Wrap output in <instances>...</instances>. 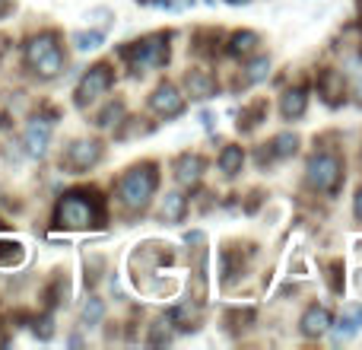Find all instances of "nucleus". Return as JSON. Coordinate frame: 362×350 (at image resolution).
Segmentation results:
<instances>
[{"mask_svg":"<svg viewBox=\"0 0 362 350\" xmlns=\"http://www.w3.org/2000/svg\"><path fill=\"white\" fill-rule=\"evenodd\" d=\"M156 188H159L156 166H153V163H140V166H134V169H127L124 175H121L118 198H121V204H124L131 213H140V210H146V207H150Z\"/></svg>","mask_w":362,"mask_h":350,"instance_id":"obj_3","label":"nucleus"},{"mask_svg":"<svg viewBox=\"0 0 362 350\" xmlns=\"http://www.w3.org/2000/svg\"><path fill=\"white\" fill-rule=\"evenodd\" d=\"M105 220V201L95 188L67 191L54 207V226L61 230H93Z\"/></svg>","mask_w":362,"mask_h":350,"instance_id":"obj_1","label":"nucleus"},{"mask_svg":"<svg viewBox=\"0 0 362 350\" xmlns=\"http://www.w3.org/2000/svg\"><path fill=\"white\" fill-rule=\"evenodd\" d=\"M121 57L131 64V74H146L150 67H165L172 57L169 35L165 32H153V35L140 38V42H131L121 51Z\"/></svg>","mask_w":362,"mask_h":350,"instance_id":"obj_4","label":"nucleus"},{"mask_svg":"<svg viewBox=\"0 0 362 350\" xmlns=\"http://www.w3.org/2000/svg\"><path fill=\"white\" fill-rule=\"evenodd\" d=\"M257 42H261V38H257V35H255V32H251V29L232 32V35H229V45H226V51H229L232 57H248L251 51L257 48Z\"/></svg>","mask_w":362,"mask_h":350,"instance_id":"obj_16","label":"nucleus"},{"mask_svg":"<svg viewBox=\"0 0 362 350\" xmlns=\"http://www.w3.org/2000/svg\"><path fill=\"white\" fill-rule=\"evenodd\" d=\"M102 315H105V306H102V300H95V296H93V300L83 306V325H86V328L99 325Z\"/></svg>","mask_w":362,"mask_h":350,"instance_id":"obj_26","label":"nucleus"},{"mask_svg":"<svg viewBox=\"0 0 362 350\" xmlns=\"http://www.w3.org/2000/svg\"><path fill=\"white\" fill-rule=\"evenodd\" d=\"M353 213H356V220H362V185L356 191V201H353Z\"/></svg>","mask_w":362,"mask_h":350,"instance_id":"obj_30","label":"nucleus"},{"mask_svg":"<svg viewBox=\"0 0 362 350\" xmlns=\"http://www.w3.org/2000/svg\"><path fill=\"white\" fill-rule=\"evenodd\" d=\"M25 261V245L16 239H0V268H19Z\"/></svg>","mask_w":362,"mask_h":350,"instance_id":"obj_17","label":"nucleus"},{"mask_svg":"<svg viewBox=\"0 0 362 350\" xmlns=\"http://www.w3.org/2000/svg\"><path fill=\"white\" fill-rule=\"evenodd\" d=\"M0 226H4V223H0Z\"/></svg>","mask_w":362,"mask_h":350,"instance_id":"obj_37","label":"nucleus"},{"mask_svg":"<svg viewBox=\"0 0 362 350\" xmlns=\"http://www.w3.org/2000/svg\"><path fill=\"white\" fill-rule=\"evenodd\" d=\"M200 121H204V128H213V115H210V112L200 115Z\"/></svg>","mask_w":362,"mask_h":350,"instance_id":"obj_32","label":"nucleus"},{"mask_svg":"<svg viewBox=\"0 0 362 350\" xmlns=\"http://www.w3.org/2000/svg\"><path fill=\"white\" fill-rule=\"evenodd\" d=\"M51 128H54V121L48 118H32L29 125H25V134H23V144H25V153H29L32 159H42L45 150H48L51 144Z\"/></svg>","mask_w":362,"mask_h":350,"instance_id":"obj_9","label":"nucleus"},{"mask_svg":"<svg viewBox=\"0 0 362 350\" xmlns=\"http://www.w3.org/2000/svg\"><path fill=\"white\" fill-rule=\"evenodd\" d=\"M105 42V29H89V32H74V45L80 51H95Z\"/></svg>","mask_w":362,"mask_h":350,"instance_id":"obj_23","label":"nucleus"},{"mask_svg":"<svg viewBox=\"0 0 362 350\" xmlns=\"http://www.w3.org/2000/svg\"><path fill=\"white\" fill-rule=\"evenodd\" d=\"M353 96H356V106L362 108V74L356 77V83H353Z\"/></svg>","mask_w":362,"mask_h":350,"instance_id":"obj_29","label":"nucleus"},{"mask_svg":"<svg viewBox=\"0 0 362 350\" xmlns=\"http://www.w3.org/2000/svg\"><path fill=\"white\" fill-rule=\"evenodd\" d=\"M6 45H10V38H6V35H0V57L6 55Z\"/></svg>","mask_w":362,"mask_h":350,"instance_id":"obj_33","label":"nucleus"},{"mask_svg":"<svg viewBox=\"0 0 362 350\" xmlns=\"http://www.w3.org/2000/svg\"><path fill=\"white\" fill-rule=\"evenodd\" d=\"M270 74V57H255V61L245 67V83H261Z\"/></svg>","mask_w":362,"mask_h":350,"instance_id":"obj_25","label":"nucleus"},{"mask_svg":"<svg viewBox=\"0 0 362 350\" xmlns=\"http://www.w3.org/2000/svg\"><path fill=\"white\" fill-rule=\"evenodd\" d=\"M185 213H187V198L185 194H178V191L165 194L163 198V220H169V223H181Z\"/></svg>","mask_w":362,"mask_h":350,"instance_id":"obj_19","label":"nucleus"},{"mask_svg":"<svg viewBox=\"0 0 362 350\" xmlns=\"http://www.w3.org/2000/svg\"><path fill=\"white\" fill-rule=\"evenodd\" d=\"M226 4H232V6H245V4H251V0H226Z\"/></svg>","mask_w":362,"mask_h":350,"instance_id":"obj_34","label":"nucleus"},{"mask_svg":"<svg viewBox=\"0 0 362 350\" xmlns=\"http://www.w3.org/2000/svg\"><path fill=\"white\" fill-rule=\"evenodd\" d=\"M359 328H362V306L344 309L337 328H334V341H350L353 334H359Z\"/></svg>","mask_w":362,"mask_h":350,"instance_id":"obj_15","label":"nucleus"},{"mask_svg":"<svg viewBox=\"0 0 362 350\" xmlns=\"http://www.w3.org/2000/svg\"><path fill=\"white\" fill-rule=\"evenodd\" d=\"M318 96L331 108L344 106V99H346V80H344V74H340V70H321V74H318Z\"/></svg>","mask_w":362,"mask_h":350,"instance_id":"obj_10","label":"nucleus"},{"mask_svg":"<svg viewBox=\"0 0 362 350\" xmlns=\"http://www.w3.org/2000/svg\"><path fill=\"white\" fill-rule=\"evenodd\" d=\"M185 86L194 99H213L216 96V77L204 67H194L185 74Z\"/></svg>","mask_w":362,"mask_h":350,"instance_id":"obj_12","label":"nucleus"},{"mask_svg":"<svg viewBox=\"0 0 362 350\" xmlns=\"http://www.w3.org/2000/svg\"><path fill=\"white\" fill-rule=\"evenodd\" d=\"M359 55H362V48H359Z\"/></svg>","mask_w":362,"mask_h":350,"instance_id":"obj_36","label":"nucleus"},{"mask_svg":"<svg viewBox=\"0 0 362 350\" xmlns=\"http://www.w3.org/2000/svg\"><path fill=\"white\" fill-rule=\"evenodd\" d=\"M264 118H267V102L264 99L251 102V106L242 108V115H238V131H251V128H257Z\"/></svg>","mask_w":362,"mask_h":350,"instance_id":"obj_21","label":"nucleus"},{"mask_svg":"<svg viewBox=\"0 0 362 350\" xmlns=\"http://www.w3.org/2000/svg\"><path fill=\"white\" fill-rule=\"evenodd\" d=\"M267 150L274 159H289V157H296V150H299V137H296V134H276V137L267 144Z\"/></svg>","mask_w":362,"mask_h":350,"instance_id":"obj_20","label":"nucleus"},{"mask_svg":"<svg viewBox=\"0 0 362 350\" xmlns=\"http://www.w3.org/2000/svg\"><path fill=\"white\" fill-rule=\"evenodd\" d=\"M305 108H308V93H305L302 86L286 89V93H283V99H280V115H283V121H299L302 115H305Z\"/></svg>","mask_w":362,"mask_h":350,"instance_id":"obj_14","label":"nucleus"},{"mask_svg":"<svg viewBox=\"0 0 362 350\" xmlns=\"http://www.w3.org/2000/svg\"><path fill=\"white\" fill-rule=\"evenodd\" d=\"M10 10H13V0H0V19H4Z\"/></svg>","mask_w":362,"mask_h":350,"instance_id":"obj_31","label":"nucleus"},{"mask_svg":"<svg viewBox=\"0 0 362 350\" xmlns=\"http://www.w3.org/2000/svg\"><path fill=\"white\" fill-rule=\"evenodd\" d=\"M331 290H334V293H344V281H340V261L331 264Z\"/></svg>","mask_w":362,"mask_h":350,"instance_id":"obj_28","label":"nucleus"},{"mask_svg":"<svg viewBox=\"0 0 362 350\" xmlns=\"http://www.w3.org/2000/svg\"><path fill=\"white\" fill-rule=\"evenodd\" d=\"M299 328L305 338H321V334H327V328H331V312H327L325 306H308Z\"/></svg>","mask_w":362,"mask_h":350,"instance_id":"obj_13","label":"nucleus"},{"mask_svg":"<svg viewBox=\"0 0 362 350\" xmlns=\"http://www.w3.org/2000/svg\"><path fill=\"white\" fill-rule=\"evenodd\" d=\"M32 332H35V338H42V341H48L51 334H54V322L45 315V319H35V325H32Z\"/></svg>","mask_w":362,"mask_h":350,"instance_id":"obj_27","label":"nucleus"},{"mask_svg":"<svg viewBox=\"0 0 362 350\" xmlns=\"http://www.w3.org/2000/svg\"><path fill=\"white\" fill-rule=\"evenodd\" d=\"M305 181L318 194H337L340 181H344V163H340V157L337 153H315L308 159Z\"/></svg>","mask_w":362,"mask_h":350,"instance_id":"obj_5","label":"nucleus"},{"mask_svg":"<svg viewBox=\"0 0 362 350\" xmlns=\"http://www.w3.org/2000/svg\"><path fill=\"white\" fill-rule=\"evenodd\" d=\"M204 179V159L197 153H181L175 159V181L181 188H197Z\"/></svg>","mask_w":362,"mask_h":350,"instance_id":"obj_11","label":"nucleus"},{"mask_svg":"<svg viewBox=\"0 0 362 350\" xmlns=\"http://www.w3.org/2000/svg\"><path fill=\"white\" fill-rule=\"evenodd\" d=\"M242 166H245V150L242 147H235V144H229V147H223V153H219V169H223V175H238L242 172Z\"/></svg>","mask_w":362,"mask_h":350,"instance_id":"obj_18","label":"nucleus"},{"mask_svg":"<svg viewBox=\"0 0 362 350\" xmlns=\"http://www.w3.org/2000/svg\"><path fill=\"white\" fill-rule=\"evenodd\" d=\"M115 83V70L112 64H93V67L83 74V80L76 83V93H74V106L76 108H86L93 106L95 99H102V96L112 89Z\"/></svg>","mask_w":362,"mask_h":350,"instance_id":"obj_6","label":"nucleus"},{"mask_svg":"<svg viewBox=\"0 0 362 350\" xmlns=\"http://www.w3.org/2000/svg\"><path fill=\"white\" fill-rule=\"evenodd\" d=\"M150 106L159 118H178L185 112V96L175 89V83H159L150 96Z\"/></svg>","mask_w":362,"mask_h":350,"instance_id":"obj_8","label":"nucleus"},{"mask_svg":"<svg viewBox=\"0 0 362 350\" xmlns=\"http://www.w3.org/2000/svg\"><path fill=\"white\" fill-rule=\"evenodd\" d=\"M197 309H191V303L187 306H175L172 309V322L181 328V332H191V328H197Z\"/></svg>","mask_w":362,"mask_h":350,"instance_id":"obj_24","label":"nucleus"},{"mask_svg":"<svg viewBox=\"0 0 362 350\" xmlns=\"http://www.w3.org/2000/svg\"><path fill=\"white\" fill-rule=\"evenodd\" d=\"M124 118V102L121 99H112L99 115H95V128H112V125H121Z\"/></svg>","mask_w":362,"mask_h":350,"instance_id":"obj_22","label":"nucleus"},{"mask_svg":"<svg viewBox=\"0 0 362 350\" xmlns=\"http://www.w3.org/2000/svg\"><path fill=\"white\" fill-rule=\"evenodd\" d=\"M356 6H359V16H362V0H356Z\"/></svg>","mask_w":362,"mask_h":350,"instance_id":"obj_35","label":"nucleus"},{"mask_svg":"<svg viewBox=\"0 0 362 350\" xmlns=\"http://www.w3.org/2000/svg\"><path fill=\"white\" fill-rule=\"evenodd\" d=\"M102 159V144L99 140H89V137H80V140H74V144L64 150V157H61V166L67 172H74V175H80V172H89L95 163Z\"/></svg>","mask_w":362,"mask_h":350,"instance_id":"obj_7","label":"nucleus"},{"mask_svg":"<svg viewBox=\"0 0 362 350\" xmlns=\"http://www.w3.org/2000/svg\"><path fill=\"white\" fill-rule=\"evenodd\" d=\"M23 57H25V67L35 77H42V80L57 77L64 70V64H67L57 32H38V35H32L23 48Z\"/></svg>","mask_w":362,"mask_h":350,"instance_id":"obj_2","label":"nucleus"}]
</instances>
